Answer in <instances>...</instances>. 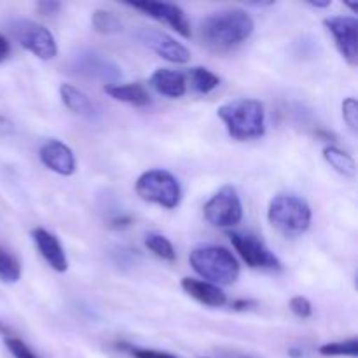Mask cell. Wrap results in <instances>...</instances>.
<instances>
[{"label":"cell","mask_w":358,"mask_h":358,"mask_svg":"<svg viewBox=\"0 0 358 358\" xmlns=\"http://www.w3.org/2000/svg\"><path fill=\"white\" fill-rule=\"evenodd\" d=\"M254 20L243 9H222L206 16L199 24L203 45L213 52H229L243 44L254 31Z\"/></svg>","instance_id":"cell-1"},{"label":"cell","mask_w":358,"mask_h":358,"mask_svg":"<svg viewBox=\"0 0 358 358\" xmlns=\"http://www.w3.org/2000/svg\"><path fill=\"white\" fill-rule=\"evenodd\" d=\"M145 247L149 248L156 257L163 259V261L173 262L175 259H177V252H175L173 245H171V241L168 240L166 236H163V234H157V233L147 234Z\"/></svg>","instance_id":"cell-21"},{"label":"cell","mask_w":358,"mask_h":358,"mask_svg":"<svg viewBox=\"0 0 358 358\" xmlns=\"http://www.w3.org/2000/svg\"><path fill=\"white\" fill-rule=\"evenodd\" d=\"M41 161L49 170L65 177L76 171V157L72 149L59 140H49L41 147Z\"/></svg>","instance_id":"cell-13"},{"label":"cell","mask_w":358,"mask_h":358,"mask_svg":"<svg viewBox=\"0 0 358 358\" xmlns=\"http://www.w3.org/2000/svg\"><path fill=\"white\" fill-rule=\"evenodd\" d=\"M94 30L98 34L112 35V34H121L122 31V21L119 20L115 14L108 13V10H94L93 17H91Z\"/></svg>","instance_id":"cell-22"},{"label":"cell","mask_w":358,"mask_h":358,"mask_svg":"<svg viewBox=\"0 0 358 358\" xmlns=\"http://www.w3.org/2000/svg\"><path fill=\"white\" fill-rule=\"evenodd\" d=\"M189 79H191L192 90L201 94L210 93L220 84L219 77L205 66H194V69L189 70Z\"/></svg>","instance_id":"cell-20"},{"label":"cell","mask_w":358,"mask_h":358,"mask_svg":"<svg viewBox=\"0 0 358 358\" xmlns=\"http://www.w3.org/2000/svg\"><path fill=\"white\" fill-rule=\"evenodd\" d=\"M268 220L283 236L296 238L310 227L311 208L299 196L278 194L269 203Z\"/></svg>","instance_id":"cell-4"},{"label":"cell","mask_w":358,"mask_h":358,"mask_svg":"<svg viewBox=\"0 0 358 358\" xmlns=\"http://www.w3.org/2000/svg\"><path fill=\"white\" fill-rule=\"evenodd\" d=\"M150 86L159 94L168 98H180L187 91V80L184 73L170 69H157L150 76Z\"/></svg>","instance_id":"cell-16"},{"label":"cell","mask_w":358,"mask_h":358,"mask_svg":"<svg viewBox=\"0 0 358 358\" xmlns=\"http://www.w3.org/2000/svg\"><path fill=\"white\" fill-rule=\"evenodd\" d=\"M59 96H62V101L65 103V107L70 108L73 114L86 115V117H91L94 114L93 101L87 98L86 93L77 90L72 84H62L59 86Z\"/></svg>","instance_id":"cell-18"},{"label":"cell","mask_w":358,"mask_h":358,"mask_svg":"<svg viewBox=\"0 0 358 358\" xmlns=\"http://www.w3.org/2000/svg\"><path fill=\"white\" fill-rule=\"evenodd\" d=\"M3 341H6L7 350H9L10 355L14 358H41L28 348L27 343H23L20 338H16V336H3Z\"/></svg>","instance_id":"cell-25"},{"label":"cell","mask_w":358,"mask_h":358,"mask_svg":"<svg viewBox=\"0 0 358 358\" xmlns=\"http://www.w3.org/2000/svg\"><path fill=\"white\" fill-rule=\"evenodd\" d=\"M320 355L324 357H353L358 355V341L357 338L348 339V341L327 343V345L318 348Z\"/></svg>","instance_id":"cell-24"},{"label":"cell","mask_w":358,"mask_h":358,"mask_svg":"<svg viewBox=\"0 0 358 358\" xmlns=\"http://www.w3.org/2000/svg\"><path fill=\"white\" fill-rule=\"evenodd\" d=\"M59 2H41L37 6V9L41 10L44 16H49V14H56L59 10Z\"/></svg>","instance_id":"cell-30"},{"label":"cell","mask_w":358,"mask_h":358,"mask_svg":"<svg viewBox=\"0 0 358 358\" xmlns=\"http://www.w3.org/2000/svg\"><path fill=\"white\" fill-rule=\"evenodd\" d=\"M31 238H34L35 247L38 248L42 257L45 259V262L55 271L65 273L69 269V259H66L65 250H63L62 243H59L55 234L48 233L45 229L38 227V229L31 231Z\"/></svg>","instance_id":"cell-14"},{"label":"cell","mask_w":358,"mask_h":358,"mask_svg":"<svg viewBox=\"0 0 358 358\" xmlns=\"http://www.w3.org/2000/svg\"><path fill=\"white\" fill-rule=\"evenodd\" d=\"M229 240L240 257L247 262L250 268L257 269H280L282 262L269 250L268 245L259 236L250 233H229Z\"/></svg>","instance_id":"cell-8"},{"label":"cell","mask_w":358,"mask_h":358,"mask_svg":"<svg viewBox=\"0 0 358 358\" xmlns=\"http://www.w3.org/2000/svg\"><path fill=\"white\" fill-rule=\"evenodd\" d=\"M234 140L259 138L266 131L264 105L254 98H238L217 110Z\"/></svg>","instance_id":"cell-2"},{"label":"cell","mask_w":358,"mask_h":358,"mask_svg":"<svg viewBox=\"0 0 358 358\" xmlns=\"http://www.w3.org/2000/svg\"><path fill=\"white\" fill-rule=\"evenodd\" d=\"M289 353H290V357H294V358L303 357V352H299V350H297V348H292Z\"/></svg>","instance_id":"cell-33"},{"label":"cell","mask_w":358,"mask_h":358,"mask_svg":"<svg viewBox=\"0 0 358 358\" xmlns=\"http://www.w3.org/2000/svg\"><path fill=\"white\" fill-rule=\"evenodd\" d=\"M182 289L185 294L196 299L198 303L205 306L220 308L227 303V296L217 285H212L208 282H199L194 278H182Z\"/></svg>","instance_id":"cell-15"},{"label":"cell","mask_w":358,"mask_h":358,"mask_svg":"<svg viewBox=\"0 0 358 358\" xmlns=\"http://www.w3.org/2000/svg\"><path fill=\"white\" fill-rule=\"evenodd\" d=\"M129 353H131L135 358H178L171 353H163L157 352V350H147V348H129Z\"/></svg>","instance_id":"cell-28"},{"label":"cell","mask_w":358,"mask_h":358,"mask_svg":"<svg viewBox=\"0 0 358 358\" xmlns=\"http://www.w3.org/2000/svg\"><path fill=\"white\" fill-rule=\"evenodd\" d=\"M103 91L114 100L124 101L135 107H149L152 103L150 94L140 84H110V86H105Z\"/></svg>","instance_id":"cell-17"},{"label":"cell","mask_w":358,"mask_h":358,"mask_svg":"<svg viewBox=\"0 0 358 358\" xmlns=\"http://www.w3.org/2000/svg\"><path fill=\"white\" fill-rule=\"evenodd\" d=\"M21 278V266L17 259L7 250L0 248V282L16 283Z\"/></svg>","instance_id":"cell-23"},{"label":"cell","mask_w":358,"mask_h":358,"mask_svg":"<svg viewBox=\"0 0 358 358\" xmlns=\"http://www.w3.org/2000/svg\"><path fill=\"white\" fill-rule=\"evenodd\" d=\"M257 306V303H254V301H234L233 303V310L236 311H243V310H250V308H255Z\"/></svg>","instance_id":"cell-32"},{"label":"cell","mask_w":358,"mask_h":358,"mask_svg":"<svg viewBox=\"0 0 358 358\" xmlns=\"http://www.w3.org/2000/svg\"><path fill=\"white\" fill-rule=\"evenodd\" d=\"M192 269L212 285H233L240 276V264L227 248L217 245L198 247L189 255Z\"/></svg>","instance_id":"cell-3"},{"label":"cell","mask_w":358,"mask_h":358,"mask_svg":"<svg viewBox=\"0 0 358 358\" xmlns=\"http://www.w3.org/2000/svg\"><path fill=\"white\" fill-rule=\"evenodd\" d=\"M9 30L13 37L37 58L51 59L58 55L55 35L42 24L28 20H14L10 21Z\"/></svg>","instance_id":"cell-6"},{"label":"cell","mask_w":358,"mask_h":358,"mask_svg":"<svg viewBox=\"0 0 358 358\" xmlns=\"http://www.w3.org/2000/svg\"><path fill=\"white\" fill-rule=\"evenodd\" d=\"M205 219L215 227H234L243 219V206L236 189L226 185L206 201Z\"/></svg>","instance_id":"cell-7"},{"label":"cell","mask_w":358,"mask_h":358,"mask_svg":"<svg viewBox=\"0 0 358 358\" xmlns=\"http://www.w3.org/2000/svg\"><path fill=\"white\" fill-rule=\"evenodd\" d=\"M131 224H133L131 217L122 215V217H115V219H112L108 226H110L112 229H126V227H129Z\"/></svg>","instance_id":"cell-29"},{"label":"cell","mask_w":358,"mask_h":358,"mask_svg":"<svg viewBox=\"0 0 358 358\" xmlns=\"http://www.w3.org/2000/svg\"><path fill=\"white\" fill-rule=\"evenodd\" d=\"M325 28L334 35L343 58L352 66L358 63V21L355 16H331L324 20Z\"/></svg>","instance_id":"cell-9"},{"label":"cell","mask_w":358,"mask_h":358,"mask_svg":"<svg viewBox=\"0 0 358 358\" xmlns=\"http://www.w3.org/2000/svg\"><path fill=\"white\" fill-rule=\"evenodd\" d=\"M128 6L133 7V9H138L142 10V13L149 14L154 20L170 24L173 30H177L178 34L184 35V37H191V27H189L187 23V17H185L184 10L178 6H175V3L142 0V2H128Z\"/></svg>","instance_id":"cell-12"},{"label":"cell","mask_w":358,"mask_h":358,"mask_svg":"<svg viewBox=\"0 0 358 358\" xmlns=\"http://www.w3.org/2000/svg\"><path fill=\"white\" fill-rule=\"evenodd\" d=\"M72 69L77 73H80V76L90 77V79H98L107 84V86L114 84L121 77V69L112 59L94 51L79 52L73 58Z\"/></svg>","instance_id":"cell-11"},{"label":"cell","mask_w":358,"mask_h":358,"mask_svg":"<svg viewBox=\"0 0 358 358\" xmlns=\"http://www.w3.org/2000/svg\"><path fill=\"white\" fill-rule=\"evenodd\" d=\"M324 157L325 161H327V163L338 171V173L345 175V177H350V178L355 177L357 164H355V159H353L348 152L341 150L339 147L331 145L324 149Z\"/></svg>","instance_id":"cell-19"},{"label":"cell","mask_w":358,"mask_h":358,"mask_svg":"<svg viewBox=\"0 0 358 358\" xmlns=\"http://www.w3.org/2000/svg\"><path fill=\"white\" fill-rule=\"evenodd\" d=\"M9 51H10L9 41H7L6 35L0 34V62H3V59L9 56Z\"/></svg>","instance_id":"cell-31"},{"label":"cell","mask_w":358,"mask_h":358,"mask_svg":"<svg viewBox=\"0 0 358 358\" xmlns=\"http://www.w3.org/2000/svg\"><path fill=\"white\" fill-rule=\"evenodd\" d=\"M136 38H138L143 45L152 49V51L156 52V55H159L161 58L168 59V62L171 63H187L189 59H191V52L187 51V48L182 45L180 42L175 41V38L171 37V35H168L166 31L142 27L136 31Z\"/></svg>","instance_id":"cell-10"},{"label":"cell","mask_w":358,"mask_h":358,"mask_svg":"<svg viewBox=\"0 0 358 358\" xmlns=\"http://www.w3.org/2000/svg\"><path fill=\"white\" fill-rule=\"evenodd\" d=\"M135 189L143 201L156 203L168 210L177 208L182 198L177 178L164 170H149L142 173L136 180Z\"/></svg>","instance_id":"cell-5"},{"label":"cell","mask_w":358,"mask_h":358,"mask_svg":"<svg viewBox=\"0 0 358 358\" xmlns=\"http://www.w3.org/2000/svg\"><path fill=\"white\" fill-rule=\"evenodd\" d=\"M343 119L348 124V128L352 129L353 133H357L358 128V103L357 98L350 96L343 101Z\"/></svg>","instance_id":"cell-26"},{"label":"cell","mask_w":358,"mask_h":358,"mask_svg":"<svg viewBox=\"0 0 358 358\" xmlns=\"http://www.w3.org/2000/svg\"><path fill=\"white\" fill-rule=\"evenodd\" d=\"M290 310L296 317L299 318H310L313 313V306H311L310 301L303 296H296L290 299Z\"/></svg>","instance_id":"cell-27"},{"label":"cell","mask_w":358,"mask_h":358,"mask_svg":"<svg viewBox=\"0 0 358 358\" xmlns=\"http://www.w3.org/2000/svg\"><path fill=\"white\" fill-rule=\"evenodd\" d=\"M311 6L313 7H329L331 6V2H329V0L327 2H311Z\"/></svg>","instance_id":"cell-34"}]
</instances>
